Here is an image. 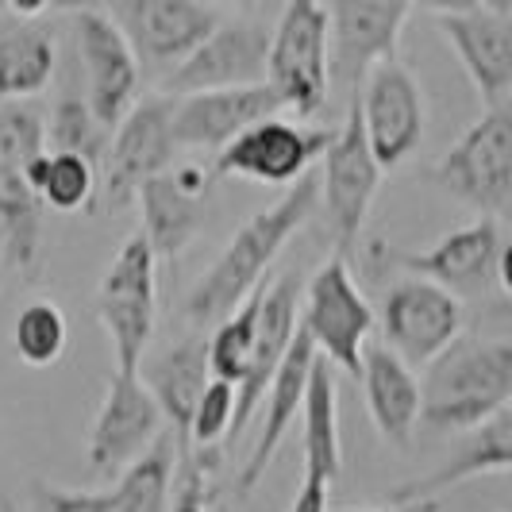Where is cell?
Wrapping results in <instances>:
<instances>
[{"label":"cell","mask_w":512,"mask_h":512,"mask_svg":"<svg viewBox=\"0 0 512 512\" xmlns=\"http://www.w3.org/2000/svg\"><path fill=\"white\" fill-rule=\"evenodd\" d=\"M320 205V181L305 174L297 185H289L270 208L255 212L243 228L228 239L220 258L208 266V274L189 293V320L193 324H220L255 293L274 258L285 251V243L305 228V220Z\"/></svg>","instance_id":"obj_1"},{"label":"cell","mask_w":512,"mask_h":512,"mask_svg":"<svg viewBox=\"0 0 512 512\" xmlns=\"http://www.w3.org/2000/svg\"><path fill=\"white\" fill-rule=\"evenodd\" d=\"M512 401V343L509 335H459L420 382L424 432L451 436L474 432Z\"/></svg>","instance_id":"obj_2"},{"label":"cell","mask_w":512,"mask_h":512,"mask_svg":"<svg viewBox=\"0 0 512 512\" xmlns=\"http://www.w3.org/2000/svg\"><path fill=\"white\" fill-rule=\"evenodd\" d=\"M270 93L282 108L297 112V120H312L328 97V12L316 0H293L278 12L266 47V77Z\"/></svg>","instance_id":"obj_3"},{"label":"cell","mask_w":512,"mask_h":512,"mask_svg":"<svg viewBox=\"0 0 512 512\" xmlns=\"http://www.w3.org/2000/svg\"><path fill=\"white\" fill-rule=\"evenodd\" d=\"M158 262L139 231L120 243L97 285V320L112 343L116 374H139L158 312Z\"/></svg>","instance_id":"obj_4"},{"label":"cell","mask_w":512,"mask_h":512,"mask_svg":"<svg viewBox=\"0 0 512 512\" xmlns=\"http://www.w3.org/2000/svg\"><path fill=\"white\" fill-rule=\"evenodd\" d=\"M297 324L308 335L316 359L328 366H339L359 382L362 374V351L370 343V332L378 324L374 305L366 301L359 282L351 278V266L343 255H332L320 262L305 289V308L297 312Z\"/></svg>","instance_id":"obj_5"},{"label":"cell","mask_w":512,"mask_h":512,"mask_svg":"<svg viewBox=\"0 0 512 512\" xmlns=\"http://www.w3.org/2000/svg\"><path fill=\"white\" fill-rule=\"evenodd\" d=\"M443 193L466 208L482 212V220H505L512 208V112L493 108L478 124L459 135V143L443 154L432 170Z\"/></svg>","instance_id":"obj_6"},{"label":"cell","mask_w":512,"mask_h":512,"mask_svg":"<svg viewBox=\"0 0 512 512\" xmlns=\"http://www.w3.org/2000/svg\"><path fill=\"white\" fill-rule=\"evenodd\" d=\"M486 112L512 97V0H459L428 8Z\"/></svg>","instance_id":"obj_7"},{"label":"cell","mask_w":512,"mask_h":512,"mask_svg":"<svg viewBox=\"0 0 512 512\" xmlns=\"http://www.w3.org/2000/svg\"><path fill=\"white\" fill-rule=\"evenodd\" d=\"M328 12V81L347 101H359L366 74L401 51V35L412 16L405 0H335Z\"/></svg>","instance_id":"obj_8"},{"label":"cell","mask_w":512,"mask_h":512,"mask_svg":"<svg viewBox=\"0 0 512 512\" xmlns=\"http://www.w3.org/2000/svg\"><path fill=\"white\" fill-rule=\"evenodd\" d=\"M316 181H320V201H324L328 228L335 239V255H355L366 216H370L378 185H382V170L366 147L355 104L347 108L343 124L332 131V143L324 151V170L316 174Z\"/></svg>","instance_id":"obj_9"},{"label":"cell","mask_w":512,"mask_h":512,"mask_svg":"<svg viewBox=\"0 0 512 512\" xmlns=\"http://www.w3.org/2000/svg\"><path fill=\"white\" fill-rule=\"evenodd\" d=\"M70 20L77 58L85 70V108L112 135L116 124L139 104V62L104 8H70Z\"/></svg>","instance_id":"obj_10"},{"label":"cell","mask_w":512,"mask_h":512,"mask_svg":"<svg viewBox=\"0 0 512 512\" xmlns=\"http://www.w3.org/2000/svg\"><path fill=\"white\" fill-rule=\"evenodd\" d=\"M174 101L151 97L139 101L128 116L108 135V151L97 166V189L104 193V205L120 208L135 201L139 185L166 174L174 162V131H170Z\"/></svg>","instance_id":"obj_11"},{"label":"cell","mask_w":512,"mask_h":512,"mask_svg":"<svg viewBox=\"0 0 512 512\" xmlns=\"http://www.w3.org/2000/svg\"><path fill=\"white\" fill-rule=\"evenodd\" d=\"M385 335V351H393L409 370L432 362L462 335V301L424 278H401L382 297L374 312Z\"/></svg>","instance_id":"obj_12"},{"label":"cell","mask_w":512,"mask_h":512,"mask_svg":"<svg viewBox=\"0 0 512 512\" xmlns=\"http://www.w3.org/2000/svg\"><path fill=\"white\" fill-rule=\"evenodd\" d=\"M355 108H359L366 147H370L382 174L401 166L420 147L424 120H428L424 89H420V81L412 77V70L401 58L382 62V66H374L366 74Z\"/></svg>","instance_id":"obj_13"},{"label":"cell","mask_w":512,"mask_h":512,"mask_svg":"<svg viewBox=\"0 0 512 512\" xmlns=\"http://www.w3.org/2000/svg\"><path fill=\"white\" fill-rule=\"evenodd\" d=\"M104 12L128 39L135 62L170 70L181 66L224 20L216 4L197 0H116Z\"/></svg>","instance_id":"obj_14"},{"label":"cell","mask_w":512,"mask_h":512,"mask_svg":"<svg viewBox=\"0 0 512 512\" xmlns=\"http://www.w3.org/2000/svg\"><path fill=\"white\" fill-rule=\"evenodd\" d=\"M266 47L270 31L251 16H231L220 20V27L208 35L197 51L181 66L170 70L162 81V97L178 101L193 93H216V89H243V85H262L266 77Z\"/></svg>","instance_id":"obj_15"},{"label":"cell","mask_w":512,"mask_h":512,"mask_svg":"<svg viewBox=\"0 0 512 512\" xmlns=\"http://www.w3.org/2000/svg\"><path fill=\"white\" fill-rule=\"evenodd\" d=\"M332 143L328 128H305L297 120H262L243 135H235L216 154V178H243L258 185H297L316 158H324Z\"/></svg>","instance_id":"obj_16"},{"label":"cell","mask_w":512,"mask_h":512,"mask_svg":"<svg viewBox=\"0 0 512 512\" xmlns=\"http://www.w3.org/2000/svg\"><path fill=\"white\" fill-rule=\"evenodd\" d=\"M501 258H505L501 224L474 220L436 239L428 251L389 255V262L401 266L409 278H424L462 301V297H486L489 289H501Z\"/></svg>","instance_id":"obj_17"},{"label":"cell","mask_w":512,"mask_h":512,"mask_svg":"<svg viewBox=\"0 0 512 512\" xmlns=\"http://www.w3.org/2000/svg\"><path fill=\"white\" fill-rule=\"evenodd\" d=\"M162 436V412L139 374H112L89 432V470L112 478L143 459Z\"/></svg>","instance_id":"obj_18"},{"label":"cell","mask_w":512,"mask_h":512,"mask_svg":"<svg viewBox=\"0 0 512 512\" xmlns=\"http://www.w3.org/2000/svg\"><path fill=\"white\" fill-rule=\"evenodd\" d=\"M208 185L212 178L193 162H181L147 185H139L135 193V201L143 208L139 235L147 239L154 262H178L181 251L193 243V235L201 228Z\"/></svg>","instance_id":"obj_19"},{"label":"cell","mask_w":512,"mask_h":512,"mask_svg":"<svg viewBox=\"0 0 512 512\" xmlns=\"http://www.w3.org/2000/svg\"><path fill=\"white\" fill-rule=\"evenodd\" d=\"M274 116H282V101L262 81V85H243V89L178 97L174 116H170V131H174V147L224 151L235 135H243L262 120H274Z\"/></svg>","instance_id":"obj_20"},{"label":"cell","mask_w":512,"mask_h":512,"mask_svg":"<svg viewBox=\"0 0 512 512\" xmlns=\"http://www.w3.org/2000/svg\"><path fill=\"white\" fill-rule=\"evenodd\" d=\"M297 312H301V278L297 274H282L278 282L262 285V301H258V328H255V359L247 378L235 385V416H231V432L239 436L251 416L262 405L266 385L274 382L278 366H282L285 351L297 335Z\"/></svg>","instance_id":"obj_21"},{"label":"cell","mask_w":512,"mask_h":512,"mask_svg":"<svg viewBox=\"0 0 512 512\" xmlns=\"http://www.w3.org/2000/svg\"><path fill=\"white\" fill-rule=\"evenodd\" d=\"M312 362H316V351H312L308 335L301 332V324H297V335H293V343H289V351H285V359H282V366H278V374H274V382L266 385V393H262L266 416H262V428H258V436H255V447H251V455H247L243 470H239V478H235V493H239V497H251V493H255V486L266 478V470H270L274 455L282 451L289 428L297 424Z\"/></svg>","instance_id":"obj_22"},{"label":"cell","mask_w":512,"mask_h":512,"mask_svg":"<svg viewBox=\"0 0 512 512\" xmlns=\"http://www.w3.org/2000/svg\"><path fill=\"white\" fill-rule=\"evenodd\" d=\"M359 382L374 428L385 443L405 447L420 424V378L382 343H366Z\"/></svg>","instance_id":"obj_23"},{"label":"cell","mask_w":512,"mask_h":512,"mask_svg":"<svg viewBox=\"0 0 512 512\" xmlns=\"http://www.w3.org/2000/svg\"><path fill=\"white\" fill-rule=\"evenodd\" d=\"M512 462V412L493 416L489 424L474 428L470 439L462 443V451L455 459H447V466H439L432 474L405 482V486L393 489V505H416V501H439V493L470 478H482V474H505Z\"/></svg>","instance_id":"obj_24"},{"label":"cell","mask_w":512,"mask_h":512,"mask_svg":"<svg viewBox=\"0 0 512 512\" xmlns=\"http://www.w3.org/2000/svg\"><path fill=\"white\" fill-rule=\"evenodd\" d=\"M212 382L205 359V339L189 335L174 347H166L158 359L151 362L147 374V393L154 397V405L162 412V420H170V428L185 439L189 432V416L197 409V397L205 393V385Z\"/></svg>","instance_id":"obj_25"},{"label":"cell","mask_w":512,"mask_h":512,"mask_svg":"<svg viewBox=\"0 0 512 512\" xmlns=\"http://www.w3.org/2000/svg\"><path fill=\"white\" fill-rule=\"evenodd\" d=\"M301 420H305V474L332 486L343 474V439H339V385L335 370L324 359H316L308 370Z\"/></svg>","instance_id":"obj_26"},{"label":"cell","mask_w":512,"mask_h":512,"mask_svg":"<svg viewBox=\"0 0 512 512\" xmlns=\"http://www.w3.org/2000/svg\"><path fill=\"white\" fill-rule=\"evenodd\" d=\"M54 77V35L35 24H16L0 35V101H27Z\"/></svg>","instance_id":"obj_27"},{"label":"cell","mask_w":512,"mask_h":512,"mask_svg":"<svg viewBox=\"0 0 512 512\" xmlns=\"http://www.w3.org/2000/svg\"><path fill=\"white\" fill-rule=\"evenodd\" d=\"M24 178L31 185V193L39 197V205L54 208V212L89 208L93 197H97V166L77 158V154L47 151L43 158H35L27 166Z\"/></svg>","instance_id":"obj_28"},{"label":"cell","mask_w":512,"mask_h":512,"mask_svg":"<svg viewBox=\"0 0 512 512\" xmlns=\"http://www.w3.org/2000/svg\"><path fill=\"white\" fill-rule=\"evenodd\" d=\"M0 228H4V262L8 266H35L39 258V228H43V205L31 193L24 174L8 170L0 162Z\"/></svg>","instance_id":"obj_29"},{"label":"cell","mask_w":512,"mask_h":512,"mask_svg":"<svg viewBox=\"0 0 512 512\" xmlns=\"http://www.w3.org/2000/svg\"><path fill=\"white\" fill-rule=\"evenodd\" d=\"M174 443L170 436H158L154 447L135 459L120 474L112 489L116 512H170V489H174Z\"/></svg>","instance_id":"obj_30"},{"label":"cell","mask_w":512,"mask_h":512,"mask_svg":"<svg viewBox=\"0 0 512 512\" xmlns=\"http://www.w3.org/2000/svg\"><path fill=\"white\" fill-rule=\"evenodd\" d=\"M258 301H262V285L255 293L235 308L231 316H224L216 324L212 339H205V359H208V374L216 382L239 385L251 370V359H255V328H258Z\"/></svg>","instance_id":"obj_31"},{"label":"cell","mask_w":512,"mask_h":512,"mask_svg":"<svg viewBox=\"0 0 512 512\" xmlns=\"http://www.w3.org/2000/svg\"><path fill=\"white\" fill-rule=\"evenodd\" d=\"M66 339H70V328L54 301H31L20 308L16 328H12V347H16L20 362L35 366V370L54 366L66 351Z\"/></svg>","instance_id":"obj_32"},{"label":"cell","mask_w":512,"mask_h":512,"mask_svg":"<svg viewBox=\"0 0 512 512\" xmlns=\"http://www.w3.org/2000/svg\"><path fill=\"white\" fill-rule=\"evenodd\" d=\"M47 139L54 143L58 154H77V158H85L93 166H101L104 151H108V131L93 120V112L74 93L54 104V116L51 124H47Z\"/></svg>","instance_id":"obj_33"},{"label":"cell","mask_w":512,"mask_h":512,"mask_svg":"<svg viewBox=\"0 0 512 512\" xmlns=\"http://www.w3.org/2000/svg\"><path fill=\"white\" fill-rule=\"evenodd\" d=\"M43 154H47L43 112L24 101L0 104V162L16 174H27V166Z\"/></svg>","instance_id":"obj_34"},{"label":"cell","mask_w":512,"mask_h":512,"mask_svg":"<svg viewBox=\"0 0 512 512\" xmlns=\"http://www.w3.org/2000/svg\"><path fill=\"white\" fill-rule=\"evenodd\" d=\"M231 416H235V385L228 382H212L205 385V393L197 397V409L189 416V432L185 439L197 443V451L205 455L212 451L220 439H228L231 432Z\"/></svg>","instance_id":"obj_35"},{"label":"cell","mask_w":512,"mask_h":512,"mask_svg":"<svg viewBox=\"0 0 512 512\" xmlns=\"http://www.w3.org/2000/svg\"><path fill=\"white\" fill-rule=\"evenodd\" d=\"M31 497H35V512H116L112 489H104V493H81V489H62V486H47V482H35V486H31Z\"/></svg>","instance_id":"obj_36"},{"label":"cell","mask_w":512,"mask_h":512,"mask_svg":"<svg viewBox=\"0 0 512 512\" xmlns=\"http://www.w3.org/2000/svg\"><path fill=\"white\" fill-rule=\"evenodd\" d=\"M208 466L212 462H205V455H181V470L170 489V512H208Z\"/></svg>","instance_id":"obj_37"},{"label":"cell","mask_w":512,"mask_h":512,"mask_svg":"<svg viewBox=\"0 0 512 512\" xmlns=\"http://www.w3.org/2000/svg\"><path fill=\"white\" fill-rule=\"evenodd\" d=\"M328 482H320V478H312L305 474V482L297 489V497L289 501V509L285 512H328Z\"/></svg>","instance_id":"obj_38"},{"label":"cell","mask_w":512,"mask_h":512,"mask_svg":"<svg viewBox=\"0 0 512 512\" xmlns=\"http://www.w3.org/2000/svg\"><path fill=\"white\" fill-rule=\"evenodd\" d=\"M4 12H8V16H16L20 24H31V20L47 16V4H4Z\"/></svg>","instance_id":"obj_39"},{"label":"cell","mask_w":512,"mask_h":512,"mask_svg":"<svg viewBox=\"0 0 512 512\" xmlns=\"http://www.w3.org/2000/svg\"><path fill=\"white\" fill-rule=\"evenodd\" d=\"M374 512H439V501H416V505H393V509H374Z\"/></svg>","instance_id":"obj_40"},{"label":"cell","mask_w":512,"mask_h":512,"mask_svg":"<svg viewBox=\"0 0 512 512\" xmlns=\"http://www.w3.org/2000/svg\"><path fill=\"white\" fill-rule=\"evenodd\" d=\"M0 512H16V505L12 501H0Z\"/></svg>","instance_id":"obj_41"},{"label":"cell","mask_w":512,"mask_h":512,"mask_svg":"<svg viewBox=\"0 0 512 512\" xmlns=\"http://www.w3.org/2000/svg\"><path fill=\"white\" fill-rule=\"evenodd\" d=\"M0 262H4V228H0Z\"/></svg>","instance_id":"obj_42"},{"label":"cell","mask_w":512,"mask_h":512,"mask_svg":"<svg viewBox=\"0 0 512 512\" xmlns=\"http://www.w3.org/2000/svg\"><path fill=\"white\" fill-rule=\"evenodd\" d=\"M0 285H4V278H0Z\"/></svg>","instance_id":"obj_43"}]
</instances>
